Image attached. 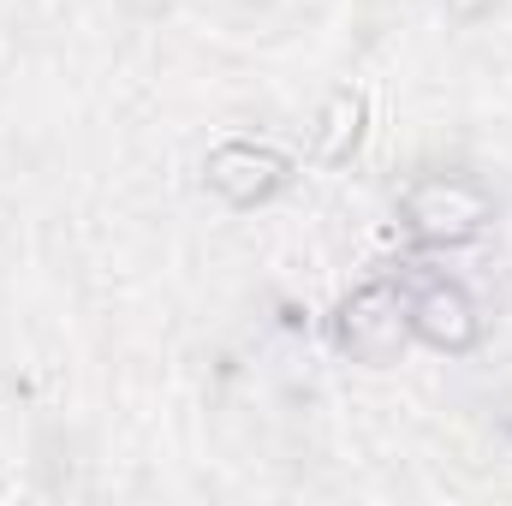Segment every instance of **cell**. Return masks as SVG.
<instances>
[{
	"label": "cell",
	"instance_id": "obj_1",
	"mask_svg": "<svg viewBox=\"0 0 512 506\" xmlns=\"http://www.w3.org/2000/svg\"><path fill=\"white\" fill-rule=\"evenodd\" d=\"M483 221V197L465 185H423L411 197V227L429 239H465Z\"/></svg>",
	"mask_w": 512,
	"mask_h": 506
},
{
	"label": "cell",
	"instance_id": "obj_2",
	"mask_svg": "<svg viewBox=\"0 0 512 506\" xmlns=\"http://www.w3.org/2000/svg\"><path fill=\"white\" fill-rule=\"evenodd\" d=\"M411 316H417V328L429 334V340H441V346H465L471 340V304L459 298V286H429L417 304H411Z\"/></svg>",
	"mask_w": 512,
	"mask_h": 506
}]
</instances>
